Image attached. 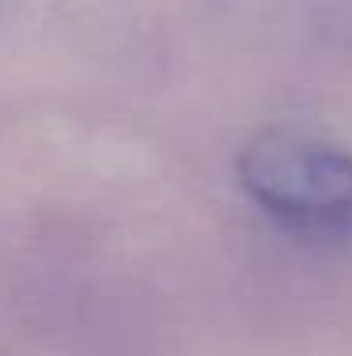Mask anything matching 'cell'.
<instances>
[{
    "mask_svg": "<svg viewBox=\"0 0 352 356\" xmlns=\"http://www.w3.org/2000/svg\"><path fill=\"white\" fill-rule=\"evenodd\" d=\"M246 197L307 243L352 239V152L292 129L254 137L239 156Z\"/></svg>",
    "mask_w": 352,
    "mask_h": 356,
    "instance_id": "6da1fadb",
    "label": "cell"
}]
</instances>
